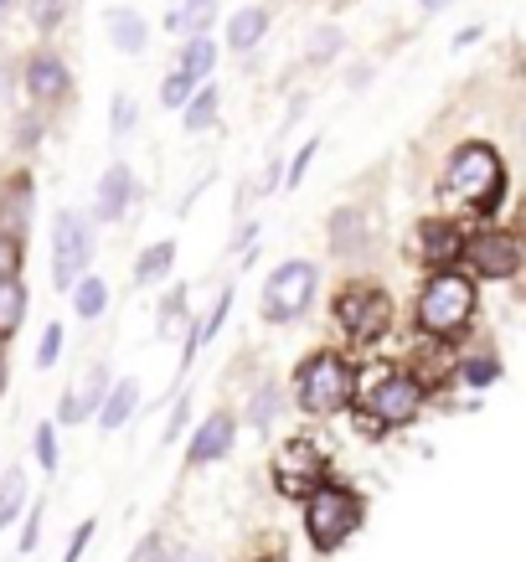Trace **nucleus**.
<instances>
[{
  "instance_id": "obj_1",
  "label": "nucleus",
  "mask_w": 526,
  "mask_h": 562,
  "mask_svg": "<svg viewBox=\"0 0 526 562\" xmlns=\"http://www.w3.org/2000/svg\"><path fill=\"white\" fill-rule=\"evenodd\" d=\"M424 403H428L424 376L413 372V367H392V361H382V367H372V372H361L351 418H357L361 439H388V434H398V428L418 424Z\"/></svg>"
},
{
  "instance_id": "obj_2",
  "label": "nucleus",
  "mask_w": 526,
  "mask_h": 562,
  "mask_svg": "<svg viewBox=\"0 0 526 562\" xmlns=\"http://www.w3.org/2000/svg\"><path fill=\"white\" fill-rule=\"evenodd\" d=\"M439 202L449 212H470V217H495V206L506 202V160L485 139H465L444 160Z\"/></svg>"
},
{
  "instance_id": "obj_3",
  "label": "nucleus",
  "mask_w": 526,
  "mask_h": 562,
  "mask_svg": "<svg viewBox=\"0 0 526 562\" xmlns=\"http://www.w3.org/2000/svg\"><path fill=\"white\" fill-rule=\"evenodd\" d=\"M357 382L361 372L346 361V351L336 346H321V351H310L294 376H289V392H294V408L310 413V418H336V413L357 408Z\"/></svg>"
},
{
  "instance_id": "obj_4",
  "label": "nucleus",
  "mask_w": 526,
  "mask_h": 562,
  "mask_svg": "<svg viewBox=\"0 0 526 562\" xmlns=\"http://www.w3.org/2000/svg\"><path fill=\"white\" fill-rule=\"evenodd\" d=\"M475 305H480V290L465 269L428 273L418 300H413V325L424 336H434V341H455L459 330L475 321Z\"/></svg>"
},
{
  "instance_id": "obj_5",
  "label": "nucleus",
  "mask_w": 526,
  "mask_h": 562,
  "mask_svg": "<svg viewBox=\"0 0 526 562\" xmlns=\"http://www.w3.org/2000/svg\"><path fill=\"white\" fill-rule=\"evenodd\" d=\"M331 321L351 346H377L398 321V300L377 279H346L331 294Z\"/></svg>"
},
{
  "instance_id": "obj_6",
  "label": "nucleus",
  "mask_w": 526,
  "mask_h": 562,
  "mask_svg": "<svg viewBox=\"0 0 526 562\" xmlns=\"http://www.w3.org/2000/svg\"><path fill=\"white\" fill-rule=\"evenodd\" d=\"M300 516H305L310 547H315L321 558H331V552H340V547L361 531V521H367V501H361V491L331 480L321 495H310L305 506H300Z\"/></svg>"
},
{
  "instance_id": "obj_7",
  "label": "nucleus",
  "mask_w": 526,
  "mask_h": 562,
  "mask_svg": "<svg viewBox=\"0 0 526 562\" xmlns=\"http://www.w3.org/2000/svg\"><path fill=\"white\" fill-rule=\"evenodd\" d=\"M269 480L284 501H300V506H305L310 495H321L325 485L336 480L331 475V449H321L310 434H289V439L273 449Z\"/></svg>"
},
{
  "instance_id": "obj_8",
  "label": "nucleus",
  "mask_w": 526,
  "mask_h": 562,
  "mask_svg": "<svg viewBox=\"0 0 526 562\" xmlns=\"http://www.w3.org/2000/svg\"><path fill=\"white\" fill-rule=\"evenodd\" d=\"M315 294H321V269H315L310 258H289V263H279V269L264 279V305H258V315L269 325H294L310 315Z\"/></svg>"
},
{
  "instance_id": "obj_9",
  "label": "nucleus",
  "mask_w": 526,
  "mask_h": 562,
  "mask_svg": "<svg viewBox=\"0 0 526 562\" xmlns=\"http://www.w3.org/2000/svg\"><path fill=\"white\" fill-rule=\"evenodd\" d=\"M465 263H470L465 273L475 284H506V279L526 273V243L522 233H506V227H480V233H470Z\"/></svg>"
},
{
  "instance_id": "obj_10",
  "label": "nucleus",
  "mask_w": 526,
  "mask_h": 562,
  "mask_svg": "<svg viewBox=\"0 0 526 562\" xmlns=\"http://www.w3.org/2000/svg\"><path fill=\"white\" fill-rule=\"evenodd\" d=\"M93 263V222L83 212H57L52 227V284L57 290H78V279H88Z\"/></svg>"
},
{
  "instance_id": "obj_11",
  "label": "nucleus",
  "mask_w": 526,
  "mask_h": 562,
  "mask_svg": "<svg viewBox=\"0 0 526 562\" xmlns=\"http://www.w3.org/2000/svg\"><path fill=\"white\" fill-rule=\"evenodd\" d=\"M465 248H470V233L459 227L455 217H424L418 233H413V254L428 273H449L465 263Z\"/></svg>"
},
{
  "instance_id": "obj_12",
  "label": "nucleus",
  "mask_w": 526,
  "mask_h": 562,
  "mask_svg": "<svg viewBox=\"0 0 526 562\" xmlns=\"http://www.w3.org/2000/svg\"><path fill=\"white\" fill-rule=\"evenodd\" d=\"M233 439H238V418L233 408H212L202 424L191 428V443H187V464L202 470V464H217L233 454Z\"/></svg>"
},
{
  "instance_id": "obj_13",
  "label": "nucleus",
  "mask_w": 526,
  "mask_h": 562,
  "mask_svg": "<svg viewBox=\"0 0 526 562\" xmlns=\"http://www.w3.org/2000/svg\"><path fill=\"white\" fill-rule=\"evenodd\" d=\"M26 93H32L42 109H52V103H63L72 93L68 63H63L52 47H42V52H32V57H26Z\"/></svg>"
},
{
  "instance_id": "obj_14",
  "label": "nucleus",
  "mask_w": 526,
  "mask_h": 562,
  "mask_svg": "<svg viewBox=\"0 0 526 562\" xmlns=\"http://www.w3.org/2000/svg\"><path fill=\"white\" fill-rule=\"evenodd\" d=\"M32 217H36V187H32V176L26 171H16L5 187H0V233H5V238H16V243H26Z\"/></svg>"
},
{
  "instance_id": "obj_15",
  "label": "nucleus",
  "mask_w": 526,
  "mask_h": 562,
  "mask_svg": "<svg viewBox=\"0 0 526 562\" xmlns=\"http://www.w3.org/2000/svg\"><path fill=\"white\" fill-rule=\"evenodd\" d=\"M325 243L336 258H361L372 248V217L361 206H336L331 222H325Z\"/></svg>"
},
{
  "instance_id": "obj_16",
  "label": "nucleus",
  "mask_w": 526,
  "mask_h": 562,
  "mask_svg": "<svg viewBox=\"0 0 526 562\" xmlns=\"http://www.w3.org/2000/svg\"><path fill=\"white\" fill-rule=\"evenodd\" d=\"M130 196H135V176H130V166H124V160H114V166L103 171V181H99L93 217H99V222H124V212H130Z\"/></svg>"
},
{
  "instance_id": "obj_17",
  "label": "nucleus",
  "mask_w": 526,
  "mask_h": 562,
  "mask_svg": "<svg viewBox=\"0 0 526 562\" xmlns=\"http://www.w3.org/2000/svg\"><path fill=\"white\" fill-rule=\"evenodd\" d=\"M269 32V5H243L238 16L227 21V47L233 52H254Z\"/></svg>"
},
{
  "instance_id": "obj_18",
  "label": "nucleus",
  "mask_w": 526,
  "mask_h": 562,
  "mask_svg": "<svg viewBox=\"0 0 526 562\" xmlns=\"http://www.w3.org/2000/svg\"><path fill=\"white\" fill-rule=\"evenodd\" d=\"M135 408H139V382H135V376H124V382H114V387H109V403H103V413H99V434L124 428Z\"/></svg>"
},
{
  "instance_id": "obj_19",
  "label": "nucleus",
  "mask_w": 526,
  "mask_h": 562,
  "mask_svg": "<svg viewBox=\"0 0 526 562\" xmlns=\"http://www.w3.org/2000/svg\"><path fill=\"white\" fill-rule=\"evenodd\" d=\"M26 300H32V294H26V284H21V273L0 284V346L11 341L21 325H26Z\"/></svg>"
},
{
  "instance_id": "obj_20",
  "label": "nucleus",
  "mask_w": 526,
  "mask_h": 562,
  "mask_svg": "<svg viewBox=\"0 0 526 562\" xmlns=\"http://www.w3.org/2000/svg\"><path fill=\"white\" fill-rule=\"evenodd\" d=\"M455 382L470 392H485L491 382H501V357L495 351H475V357H459L455 361Z\"/></svg>"
},
{
  "instance_id": "obj_21",
  "label": "nucleus",
  "mask_w": 526,
  "mask_h": 562,
  "mask_svg": "<svg viewBox=\"0 0 526 562\" xmlns=\"http://www.w3.org/2000/svg\"><path fill=\"white\" fill-rule=\"evenodd\" d=\"M109 36H114V47L120 52H145V42H150V32H145V21H139V11H130V5H114L109 11Z\"/></svg>"
},
{
  "instance_id": "obj_22",
  "label": "nucleus",
  "mask_w": 526,
  "mask_h": 562,
  "mask_svg": "<svg viewBox=\"0 0 526 562\" xmlns=\"http://www.w3.org/2000/svg\"><path fill=\"white\" fill-rule=\"evenodd\" d=\"M212 16H217V0H187L181 11H170L166 16V26L170 32H187V36H206Z\"/></svg>"
},
{
  "instance_id": "obj_23",
  "label": "nucleus",
  "mask_w": 526,
  "mask_h": 562,
  "mask_svg": "<svg viewBox=\"0 0 526 562\" xmlns=\"http://www.w3.org/2000/svg\"><path fill=\"white\" fill-rule=\"evenodd\" d=\"M72 310H78V321H99L103 310H109V284H103L99 273L78 279V290H72Z\"/></svg>"
},
{
  "instance_id": "obj_24",
  "label": "nucleus",
  "mask_w": 526,
  "mask_h": 562,
  "mask_svg": "<svg viewBox=\"0 0 526 562\" xmlns=\"http://www.w3.org/2000/svg\"><path fill=\"white\" fill-rule=\"evenodd\" d=\"M170 263H176V243L170 238L150 243V248L139 254V263H135V284H155V279H166Z\"/></svg>"
},
{
  "instance_id": "obj_25",
  "label": "nucleus",
  "mask_w": 526,
  "mask_h": 562,
  "mask_svg": "<svg viewBox=\"0 0 526 562\" xmlns=\"http://www.w3.org/2000/svg\"><path fill=\"white\" fill-rule=\"evenodd\" d=\"M21 506H26V475H21V464H11L5 480H0V531L16 521Z\"/></svg>"
},
{
  "instance_id": "obj_26",
  "label": "nucleus",
  "mask_w": 526,
  "mask_h": 562,
  "mask_svg": "<svg viewBox=\"0 0 526 562\" xmlns=\"http://www.w3.org/2000/svg\"><path fill=\"white\" fill-rule=\"evenodd\" d=\"M212 68H217V42H212V36H191L187 47H181V72H191V78L202 83Z\"/></svg>"
},
{
  "instance_id": "obj_27",
  "label": "nucleus",
  "mask_w": 526,
  "mask_h": 562,
  "mask_svg": "<svg viewBox=\"0 0 526 562\" xmlns=\"http://www.w3.org/2000/svg\"><path fill=\"white\" fill-rule=\"evenodd\" d=\"M279 408H284V387H273V382H264V387L254 392V403H248V428H273Z\"/></svg>"
},
{
  "instance_id": "obj_28",
  "label": "nucleus",
  "mask_w": 526,
  "mask_h": 562,
  "mask_svg": "<svg viewBox=\"0 0 526 562\" xmlns=\"http://www.w3.org/2000/svg\"><path fill=\"white\" fill-rule=\"evenodd\" d=\"M197 99V78H191V72H166V83H160V103H166V109H187V103Z\"/></svg>"
},
{
  "instance_id": "obj_29",
  "label": "nucleus",
  "mask_w": 526,
  "mask_h": 562,
  "mask_svg": "<svg viewBox=\"0 0 526 562\" xmlns=\"http://www.w3.org/2000/svg\"><path fill=\"white\" fill-rule=\"evenodd\" d=\"M212 120H217V88L206 83L197 99L187 103V130L197 135V130H212Z\"/></svg>"
},
{
  "instance_id": "obj_30",
  "label": "nucleus",
  "mask_w": 526,
  "mask_h": 562,
  "mask_svg": "<svg viewBox=\"0 0 526 562\" xmlns=\"http://www.w3.org/2000/svg\"><path fill=\"white\" fill-rule=\"evenodd\" d=\"M57 357H63V325L52 321L47 330H42V346H36V367L47 372V367H57Z\"/></svg>"
},
{
  "instance_id": "obj_31",
  "label": "nucleus",
  "mask_w": 526,
  "mask_h": 562,
  "mask_svg": "<svg viewBox=\"0 0 526 562\" xmlns=\"http://www.w3.org/2000/svg\"><path fill=\"white\" fill-rule=\"evenodd\" d=\"M57 424H42L36 428V460H42V470L47 475H57V434H52Z\"/></svg>"
},
{
  "instance_id": "obj_32",
  "label": "nucleus",
  "mask_w": 526,
  "mask_h": 562,
  "mask_svg": "<svg viewBox=\"0 0 526 562\" xmlns=\"http://www.w3.org/2000/svg\"><path fill=\"white\" fill-rule=\"evenodd\" d=\"M32 21L36 32H57L63 26V0H32Z\"/></svg>"
},
{
  "instance_id": "obj_33",
  "label": "nucleus",
  "mask_w": 526,
  "mask_h": 562,
  "mask_svg": "<svg viewBox=\"0 0 526 562\" xmlns=\"http://www.w3.org/2000/svg\"><path fill=\"white\" fill-rule=\"evenodd\" d=\"M315 150H321V139H305V145H300V155L289 160V181H284V187H300V181H305V171H310V160H315Z\"/></svg>"
},
{
  "instance_id": "obj_34",
  "label": "nucleus",
  "mask_w": 526,
  "mask_h": 562,
  "mask_svg": "<svg viewBox=\"0 0 526 562\" xmlns=\"http://www.w3.org/2000/svg\"><path fill=\"white\" fill-rule=\"evenodd\" d=\"M16 269H21V243L0 233V284H5V279H16Z\"/></svg>"
},
{
  "instance_id": "obj_35",
  "label": "nucleus",
  "mask_w": 526,
  "mask_h": 562,
  "mask_svg": "<svg viewBox=\"0 0 526 562\" xmlns=\"http://www.w3.org/2000/svg\"><path fill=\"white\" fill-rule=\"evenodd\" d=\"M109 124H114V139H124V135H130V124H135V103L124 99V93H120V99H114V114H109Z\"/></svg>"
},
{
  "instance_id": "obj_36",
  "label": "nucleus",
  "mask_w": 526,
  "mask_h": 562,
  "mask_svg": "<svg viewBox=\"0 0 526 562\" xmlns=\"http://www.w3.org/2000/svg\"><path fill=\"white\" fill-rule=\"evenodd\" d=\"M130 562H166V537H160V531H150V537L135 547V558H130Z\"/></svg>"
},
{
  "instance_id": "obj_37",
  "label": "nucleus",
  "mask_w": 526,
  "mask_h": 562,
  "mask_svg": "<svg viewBox=\"0 0 526 562\" xmlns=\"http://www.w3.org/2000/svg\"><path fill=\"white\" fill-rule=\"evenodd\" d=\"M181 315H187V290H170L166 294V310H160V330H170Z\"/></svg>"
},
{
  "instance_id": "obj_38",
  "label": "nucleus",
  "mask_w": 526,
  "mask_h": 562,
  "mask_svg": "<svg viewBox=\"0 0 526 562\" xmlns=\"http://www.w3.org/2000/svg\"><path fill=\"white\" fill-rule=\"evenodd\" d=\"M88 542H93V521H83V527L72 531V542H68V552H63V562H78L88 552Z\"/></svg>"
},
{
  "instance_id": "obj_39",
  "label": "nucleus",
  "mask_w": 526,
  "mask_h": 562,
  "mask_svg": "<svg viewBox=\"0 0 526 562\" xmlns=\"http://www.w3.org/2000/svg\"><path fill=\"white\" fill-rule=\"evenodd\" d=\"M187 418H191V403L187 397H181V403H176V413H170V424H166V434H160V439H181V434H187Z\"/></svg>"
},
{
  "instance_id": "obj_40",
  "label": "nucleus",
  "mask_w": 526,
  "mask_h": 562,
  "mask_svg": "<svg viewBox=\"0 0 526 562\" xmlns=\"http://www.w3.org/2000/svg\"><path fill=\"white\" fill-rule=\"evenodd\" d=\"M36 139H42V120H36V114H26V120L16 124V145H21V150H32Z\"/></svg>"
},
{
  "instance_id": "obj_41",
  "label": "nucleus",
  "mask_w": 526,
  "mask_h": 562,
  "mask_svg": "<svg viewBox=\"0 0 526 562\" xmlns=\"http://www.w3.org/2000/svg\"><path fill=\"white\" fill-rule=\"evenodd\" d=\"M36 537H42V506L26 516V531H21V552H36Z\"/></svg>"
},
{
  "instance_id": "obj_42",
  "label": "nucleus",
  "mask_w": 526,
  "mask_h": 562,
  "mask_svg": "<svg viewBox=\"0 0 526 562\" xmlns=\"http://www.w3.org/2000/svg\"><path fill=\"white\" fill-rule=\"evenodd\" d=\"M336 47H340V32L331 26V32H315V47H310V52L321 57V52H336Z\"/></svg>"
},
{
  "instance_id": "obj_43",
  "label": "nucleus",
  "mask_w": 526,
  "mask_h": 562,
  "mask_svg": "<svg viewBox=\"0 0 526 562\" xmlns=\"http://www.w3.org/2000/svg\"><path fill=\"white\" fill-rule=\"evenodd\" d=\"M418 5H424L428 16H434V11H449V0H418Z\"/></svg>"
},
{
  "instance_id": "obj_44",
  "label": "nucleus",
  "mask_w": 526,
  "mask_h": 562,
  "mask_svg": "<svg viewBox=\"0 0 526 562\" xmlns=\"http://www.w3.org/2000/svg\"><path fill=\"white\" fill-rule=\"evenodd\" d=\"M176 562H212V558H202V552H181Z\"/></svg>"
},
{
  "instance_id": "obj_45",
  "label": "nucleus",
  "mask_w": 526,
  "mask_h": 562,
  "mask_svg": "<svg viewBox=\"0 0 526 562\" xmlns=\"http://www.w3.org/2000/svg\"><path fill=\"white\" fill-rule=\"evenodd\" d=\"M0 392H5V346H0Z\"/></svg>"
},
{
  "instance_id": "obj_46",
  "label": "nucleus",
  "mask_w": 526,
  "mask_h": 562,
  "mask_svg": "<svg viewBox=\"0 0 526 562\" xmlns=\"http://www.w3.org/2000/svg\"><path fill=\"white\" fill-rule=\"evenodd\" d=\"M5 5H11V0H0V16H5Z\"/></svg>"
},
{
  "instance_id": "obj_47",
  "label": "nucleus",
  "mask_w": 526,
  "mask_h": 562,
  "mask_svg": "<svg viewBox=\"0 0 526 562\" xmlns=\"http://www.w3.org/2000/svg\"><path fill=\"white\" fill-rule=\"evenodd\" d=\"M522 305H526V279H522Z\"/></svg>"
},
{
  "instance_id": "obj_48",
  "label": "nucleus",
  "mask_w": 526,
  "mask_h": 562,
  "mask_svg": "<svg viewBox=\"0 0 526 562\" xmlns=\"http://www.w3.org/2000/svg\"><path fill=\"white\" fill-rule=\"evenodd\" d=\"M522 145H526V124H522Z\"/></svg>"
}]
</instances>
